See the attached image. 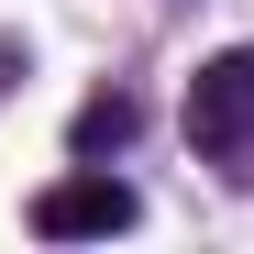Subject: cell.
<instances>
[{"mask_svg":"<svg viewBox=\"0 0 254 254\" xmlns=\"http://www.w3.org/2000/svg\"><path fill=\"white\" fill-rule=\"evenodd\" d=\"M188 144L254 177V45H232V56H210V66L188 77Z\"/></svg>","mask_w":254,"mask_h":254,"instance_id":"1","label":"cell"},{"mask_svg":"<svg viewBox=\"0 0 254 254\" xmlns=\"http://www.w3.org/2000/svg\"><path fill=\"white\" fill-rule=\"evenodd\" d=\"M133 221H144V199H133V177H111V166H77V177H56L33 199V232L45 243H89V232H133Z\"/></svg>","mask_w":254,"mask_h":254,"instance_id":"2","label":"cell"},{"mask_svg":"<svg viewBox=\"0 0 254 254\" xmlns=\"http://www.w3.org/2000/svg\"><path fill=\"white\" fill-rule=\"evenodd\" d=\"M144 133V100L133 89H100V100H77V122H66V144H77V166H111L122 144Z\"/></svg>","mask_w":254,"mask_h":254,"instance_id":"3","label":"cell"},{"mask_svg":"<svg viewBox=\"0 0 254 254\" xmlns=\"http://www.w3.org/2000/svg\"><path fill=\"white\" fill-rule=\"evenodd\" d=\"M22 66H33V56H22V45H11V33H0V89H11V77H22Z\"/></svg>","mask_w":254,"mask_h":254,"instance_id":"4","label":"cell"}]
</instances>
